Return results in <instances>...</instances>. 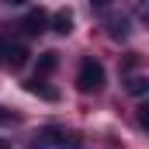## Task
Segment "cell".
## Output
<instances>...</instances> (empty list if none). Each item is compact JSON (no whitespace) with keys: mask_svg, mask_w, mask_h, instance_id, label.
I'll list each match as a JSON object with an SVG mask.
<instances>
[{"mask_svg":"<svg viewBox=\"0 0 149 149\" xmlns=\"http://www.w3.org/2000/svg\"><path fill=\"white\" fill-rule=\"evenodd\" d=\"M101 87H104V66L97 59H83L80 73H76V90L80 94H97Z\"/></svg>","mask_w":149,"mask_h":149,"instance_id":"1","label":"cell"},{"mask_svg":"<svg viewBox=\"0 0 149 149\" xmlns=\"http://www.w3.org/2000/svg\"><path fill=\"white\" fill-rule=\"evenodd\" d=\"M28 59H31V52H28L24 45H3V63H7L10 70H21V66H28Z\"/></svg>","mask_w":149,"mask_h":149,"instance_id":"2","label":"cell"},{"mask_svg":"<svg viewBox=\"0 0 149 149\" xmlns=\"http://www.w3.org/2000/svg\"><path fill=\"white\" fill-rule=\"evenodd\" d=\"M21 28H24L28 35H42V31L49 28V14H45L42 7H38V10H28V14H24V24H21Z\"/></svg>","mask_w":149,"mask_h":149,"instance_id":"3","label":"cell"},{"mask_svg":"<svg viewBox=\"0 0 149 149\" xmlns=\"http://www.w3.org/2000/svg\"><path fill=\"white\" fill-rule=\"evenodd\" d=\"M24 90H28V94H35V97H45V101H59V90H56V87H49V83H45V80H28V83H24Z\"/></svg>","mask_w":149,"mask_h":149,"instance_id":"4","label":"cell"},{"mask_svg":"<svg viewBox=\"0 0 149 149\" xmlns=\"http://www.w3.org/2000/svg\"><path fill=\"white\" fill-rule=\"evenodd\" d=\"M52 31H59V35H70V31H73V14H70V10H59V14L52 17Z\"/></svg>","mask_w":149,"mask_h":149,"instance_id":"5","label":"cell"},{"mask_svg":"<svg viewBox=\"0 0 149 149\" xmlns=\"http://www.w3.org/2000/svg\"><path fill=\"white\" fill-rule=\"evenodd\" d=\"M108 28H111V38H125L128 35V17H111Z\"/></svg>","mask_w":149,"mask_h":149,"instance_id":"6","label":"cell"},{"mask_svg":"<svg viewBox=\"0 0 149 149\" xmlns=\"http://www.w3.org/2000/svg\"><path fill=\"white\" fill-rule=\"evenodd\" d=\"M56 63H59V59H56V52H42V59H38V73H52V70H56Z\"/></svg>","mask_w":149,"mask_h":149,"instance_id":"7","label":"cell"},{"mask_svg":"<svg viewBox=\"0 0 149 149\" xmlns=\"http://www.w3.org/2000/svg\"><path fill=\"white\" fill-rule=\"evenodd\" d=\"M146 76H135V80H132V83H128V94H135V97H142V94H146Z\"/></svg>","mask_w":149,"mask_h":149,"instance_id":"8","label":"cell"},{"mask_svg":"<svg viewBox=\"0 0 149 149\" xmlns=\"http://www.w3.org/2000/svg\"><path fill=\"white\" fill-rule=\"evenodd\" d=\"M3 121H10V114H7V111H0V125H3Z\"/></svg>","mask_w":149,"mask_h":149,"instance_id":"9","label":"cell"},{"mask_svg":"<svg viewBox=\"0 0 149 149\" xmlns=\"http://www.w3.org/2000/svg\"><path fill=\"white\" fill-rule=\"evenodd\" d=\"M90 3H97V7H104V3H111V0H90Z\"/></svg>","mask_w":149,"mask_h":149,"instance_id":"10","label":"cell"},{"mask_svg":"<svg viewBox=\"0 0 149 149\" xmlns=\"http://www.w3.org/2000/svg\"><path fill=\"white\" fill-rule=\"evenodd\" d=\"M3 45H7V42H0V63H3Z\"/></svg>","mask_w":149,"mask_h":149,"instance_id":"11","label":"cell"},{"mask_svg":"<svg viewBox=\"0 0 149 149\" xmlns=\"http://www.w3.org/2000/svg\"><path fill=\"white\" fill-rule=\"evenodd\" d=\"M7 3H24V0H7Z\"/></svg>","mask_w":149,"mask_h":149,"instance_id":"12","label":"cell"},{"mask_svg":"<svg viewBox=\"0 0 149 149\" xmlns=\"http://www.w3.org/2000/svg\"><path fill=\"white\" fill-rule=\"evenodd\" d=\"M0 149H7V146H3V142H0Z\"/></svg>","mask_w":149,"mask_h":149,"instance_id":"13","label":"cell"}]
</instances>
